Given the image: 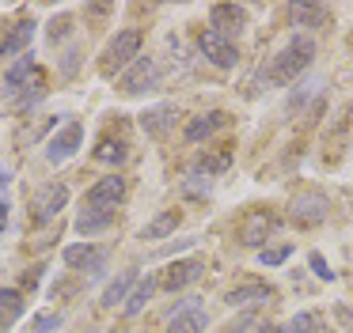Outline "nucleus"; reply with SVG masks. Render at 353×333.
I'll return each instance as SVG.
<instances>
[{
  "label": "nucleus",
  "mask_w": 353,
  "mask_h": 333,
  "mask_svg": "<svg viewBox=\"0 0 353 333\" xmlns=\"http://www.w3.org/2000/svg\"><path fill=\"white\" fill-rule=\"evenodd\" d=\"M312 61H315V38L312 34H292L289 42L270 57L262 80H266L270 87H285V83L300 80V72H307Z\"/></svg>",
  "instance_id": "nucleus-1"
},
{
  "label": "nucleus",
  "mask_w": 353,
  "mask_h": 333,
  "mask_svg": "<svg viewBox=\"0 0 353 333\" xmlns=\"http://www.w3.org/2000/svg\"><path fill=\"white\" fill-rule=\"evenodd\" d=\"M141 42H145V34H141V30H133V27L130 30H118V34L107 42V50H103V61H99L103 76L125 72V68L141 57Z\"/></svg>",
  "instance_id": "nucleus-2"
},
{
  "label": "nucleus",
  "mask_w": 353,
  "mask_h": 333,
  "mask_svg": "<svg viewBox=\"0 0 353 333\" xmlns=\"http://www.w3.org/2000/svg\"><path fill=\"white\" fill-rule=\"evenodd\" d=\"M327 216H330V201L319 189H304V193H296L289 201V219L296 227H319Z\"/></svg>",
  "instance_id": "nucleus-3"
},
{
  "label": "nucleus",
  "mask_w": 353,
  "mask_h": 333,
  "mask_svg": "<svg viewBox=\"0 0 353 333\" xmlns=\"http://www.w3.org/2000/svg\"><path fill=\"white\" fill-rule=\"evenodd\" d=\"M198 50H201V57L209 61V65H216V68H236L239 65V50H236V42L232 38H224L221 30H201V38H198Z\"/></svg>",
  "instance_id": "nucleus-4"
},
{
  "label": "nucleus",
  "mask_w": 353,
  "mask_h": 333,
  "mask_svg": "<svg viewBox=\"0 0 353 333\" xmlns=\"http://www.w3.org/2000/svg\"><path fill=\"white\" fill-rule=\"evenodd\" d=\"M80 144H84V125H80V121H69V125H61V129H57V133L46 140V163L61 166L65 159L77 155Z\"/></svg>",
  "instance_id": "nucleus-5"
},
{
  "label": "nucleus",
  "mask_w": 353,
  "mask_h": 333,
  "mask_svg": "<svg viewBox=\"0 0 353 333\" xmlns=\"http://www.w3.org/2000/svg\"><path fill=\"white\" fill-rule=\"evenodd\" d=\"M69 204V186L65 182H50L34 193L31 208H34V224H50V219L61 216V208Z\"/></svg>",
  "instance_id": "nucleus-6"
},
{
  "label": "nucleus",
  "mask_w": 353,
  "mask_h": 333,
  "mask_svg": "<svg viewBox=\"0 0 353 333\" xmlns=\"http://www.w3.org/2000/svg\"><path fill=\"white\" fill-rule=\"evenodd\" d=\"M274 231H277V216L270 208H251L239 219V242L243 246H262Z\"/></svg>",
  "instance_id": "nucleus-7"
},
{
  "label": "nucleus",
  "mask_w": 353,
  "mask_h": 333,
  "mask_svg": "<svg viewBox=\"0 0 353 333\" xmlns=\"http://www.w3.org/2000/svg\"><path fill=\"white\" fill-rule=\"evenodd\" d=\"M156 80H160V68H156V61H152V57H137L122 76H118V87H122L125 95H145V91L152 87Z\"/></svg>",
  "instance_id": "nucleus-8"
},
{
  "label": "nucleus",
  "mask_w": 353,
  "mask_h": 333,
  "mask_svg": "<svg viewBox=\"0 0 353 333\" xmlns=\"http://www.w3.org/2000/svg\"><path fill=\"white\" fill-rule=\"evenodd\" d=\"M61 261L69 265V269L99 272V269H103V261H107V250H103V246H92V242H72V246H65Z\"/></svg>",
  "instance_id": "nucleus-9"
},
{
  "label": "nucleus",
  "mask_w": 353,
  "mask_h": 333,
  "mask_svg": "<svg viewBox=\"0 0 353 333\" xmlns=\"http://www.w3.org/2000/svg\"><path fill=\"white\" fill-rule=\"evenodd\" d=\"M175 125H179V106H171V103H160V106L141 114V129H145L152 140H163Z\"/></svg>",
  "instance_id": "nucleus-10"
},
{
  "label": "nucleus",
  "mask_w": 353,
  "mask_h": 333,
  "mask_svg": "<svg viewBox=\"0 0 353 333\" xmlns=\"http://www.w3.org/2000/svg\"><path fill=\"white\" fill-rule=\"evenodd\" d=\"M122 197H125V178L107 174V178H99L92 189H88V208H114Z\"/></svg>",
  "instance_id": "nucleus-11"
},
{
  "label": "nucleus",
  "mask_w": 353,
  "mask_h": 333,
  "mask_svg": "<svg viewBox=\"0 0 353 333\" xmlns=\"http://www.w3.org/2000/svg\"><path fill=\"white\" fill-rule=\"evenodd\" d=\"M201 272H205V261H198V257H186V261H175L168 272H163L160 288H163V292H179V288H190L194 280H201Z\"/></svg>",
  "instance_id": "nucleus-12"
},
{
  "label": "nucleus",
  "mask_w": 353,
  "mask_h": 333,
  "mask_svg": "<svg viewBox=\"0 0 353 333\" xmlns=\"http://www.w3.org/2000/svg\"><path fill=\"white\" fill-rule=\"evenodd\" d=\"M205 330H209V318L194 299L186 303V307H179L168 322V333H205Z\"/></svg>",
  "instance_id": "nucleus-13"
},
{
  "label": "nucleus",
  "mask_w": 353,
  "mask_h": 333,
  "mask_svg": "<svg viewBox=\"0 0 353 333\" xmlns=\"http://www.w3.org/2000/svg\"><path fill=\"white\" fill-rule=\"evenodd\" d=\"M270 299H274V288L262 284V280H243L239 288H232V292L224 295L228 307H251V303H270Z\"/></svg>",
  "instance_id": "nucleus-14"
},
{
  "label": "nucleus",
  "mask_w": 353,
  "mask_h": 333,
  "mask_svg": "<svg viewBox=\"0 0 353 333\" xmlns=\"http://www.w3.org/2000/svg\"><path fill=\"white\" fill-rule=\"evenodd\" d=\"M137 277H141L137 269H122V272H118V277L110 280L107 288H103V299H99V303H103L107 310H114L118 303L125 307V299H130V292H133V284H137Z\"/></svg>",
  "instance_id": "nucleus-15"
},
{
  "label": "nucleus",
  "mask_w": 353,
  "mask_h": 333,
  "mask_svg": "<svg viewBox=\"0 0 353 333\" xmlns=\"http://www.w3.org/2000/svg\"><path fill=\"white\" fill-rule=\"evenodd\" d=\"M243 27H247V12L239 4H216L213 8V30H221L224 38L243 34Z\"/></svg>",
  "instance_id": "nucleus-16"
},
{
  "label": "nucleus",
  "mask_w": 353,
  "mask_h": 333,
  "mask_svg": "<svg viewBox=\"0 0 353 333\" xmlns=\"http://www.w3.org/2000/svg\"><path fill=\"white\" fill-rule=\"evenodd\" d=\"M114 227V208H84L77 216V231L80 235H103V231H110Z\"/></svg>",
  "instance_id": "nucleus-17"
},
{
  "label": "nucleus",
  "mask_w": 353,
  "mask_h": 333,
  "mask_svg": "<svg viewBox=\"0 0 353 333\" xmlns=\"http://www.w3.org/2000/svg\"><path fill=\"white\" fill-rule=\"evenodd\" d=\"M19 314H23V295L12 288H0V333H8Z\"/></svg>",
  "instance_id": "nucleus-18"
},
{
  "label": "nucleus",
  "mask_w": 353,
  "mask_h": 333,
  "mask_svg": "<svg viewBox=\"0 0 353 333\" xmlns=\"http://www.w3.org/2000/svg\"><path fill=\"white\" fill-rule=\"evenodd\" d=\"M152 292H156V277H137V284H133V292H130V299H125V314L130 318H137L141 310L148 307V299H152Z\"/></svg>",
  "instance_id": "nucleus-19"
},
{
  "label": "nucleus",
  "mask_w": 353,
  "mask_h": 333,
  "mask_svg": "<svg viewBox=\"0 0 353 333\" xmlns=\"http://www.w3.org/2000/svg\"><path fill=\"white\" fill-rule=\"evenodd\" d=\"M31 38H34V23L31 19H23V23H16V27H12V34L4 38V42H0V53H31L27 50V45H31Z\"/></svg>",
  "instance_id": "nucleus-20"
},
{
  "label": "nucleus",
  "mask_w": 353,
  "mask_h": 333,
  "mask_svg": "<svg viewBox=\"0 0 353 333\" xmlns=\"http://www.w3.org/2000/svg\"><path fill=\"white\" fill-rule=\"evenodd\" d=\"M221 125H224V114H221V110H216V114H201V118H194L190 125H186V140H190V144H201L205 136H213Z\"/></svg>",
  "instance_id": "nucleus-21"
},
{
  "label": "nucleus",
  "mask_w": 353,
  "mask_h": 333,
  "mask_svg": "<svg viewBox=\"0 0 353 333\" xmlns=\"http://www.w3.org/2000/svg\"><path fill=\"white\" fill-rule=\"evenodd\" d=\"M289 15H292V23H300V27H327L330 23V12L323 4H292Z\"/></svg>",
  "instance_id": "nucleus-22"
},
{
  "label": "nucleus",
  "mask_w": 353,
  "mask_h": 333,
  "mask_svg": "<svg viewBox=\"0 0 353 333\" xmlns=\"http://www.w3.org/2000/svg\"><path fill=\"white\" fill-rule=\"evenodd\" d=\"M175 227H179V212L175 208H168V212H160V216H156L152 219V224H145V227H141V239H168V235L171 231H175Z\"/></svg>",
  "instance_id": "nucleus-23"
},
{
  "label": "nucleus",
  "mask_w": 353,
  "mask_h": 333,
  "mask_svg": "<svg viewBox=\"0 0 353 333\" xmlns=\"http://www.w3.org/2000/svg\"><path fill=\"white\" fill-rule=\"evenodd\" d=\"M319 330H323V318L315 310H300L285 325H277V333H319Z\"/></svg>",
  "instance_id": "nucleus-24"
},
{
  "label": "nucleus",
  "mask_w": 353,
  "mask_h": 333,
  "mask_svg": "<svg viewBox=\"0 0 353 333\" xmlns=\"http://www.w3.org/2000/svg\"><path fill=\"white\" fill-rule=\"evenodd\" d=\"M27 76H34V53H23V57L16 61V65L8 68V76H4V87L8 91H19L27 83Z\"/></svg>",
  "instance_id": "nucleus-25"
},
{
  "label": "nucleus",
  "mask_w": 353,
  "mask_h": 333,
  "mask_svg": "<svg viewBox=\"0 0 353 333\" xmlns=\"http://www.w3.org/2000/svg\"><path fill=\"white\" fill-rule=\"evenodd\" d=\"M183 193L186 197H209L213 193V174H190L183 182Z\"/></svg>",
  "instance_id": "nucleus-26"
},
{
  "label": "nucleus",
  "mask_w": 353,
  "mask_h": 333,
  "mask_svg": "<svg viewBox=\"0 0 353 333\" xmlns=\"http://www.w3.org/2000/svg\"><path fill=\"white\" fill-rule=\"evenodd\" d=\"M95 159H99V163H122V159H125V144L122 140H99Z\"/></svg>",
  "instance_id": "nucleus-27"
},
{
  "label": "nucleus",
  "mask_w": 353,
  "mask_h": 333,
  "mask_svg": "<svg viewBox=\"0 0 353 333\" xmlns=\"http://www.w3.org/2000/svg\"><path fill=\"white\" fill-rule=\"evenodd\" d=\"M31 325L39 333H54V330H61V325H65V314H57V310H42V314H34Z\"/></svg>",
  "instance_id": "nucleus-28"
},
{
  "label": "nucleus",
  "mask_w": 353,
  "mask_h": 333,
  "mask_svg": "<svg viewBox=\"0 0 353 333\" xmlns=\"http://www.w3.org/2000/svg\"><path fill=\"white\" fill-rule=\"evenodd\" d=\"M289 254H292V246H274V250H259V261L266 265V269H277V265H285L289 261Z\"/></svg>",
  "instance_id": "nucleus-29"
},
{
  "label": "nucleus",
  "mask_w": 353,
  "mask_h": 333,
  "mask_svg": "<svg viewBox=\"0 0 353 333\" xmlns=\"http://www.w3.org/2000/svg\"><path fill=\"white\" fill-rule=\"evenodd\" d=\"M307 261H312V269H315V277H319V280H334V269H327V257H323V254H312Z\"/></svg>",
  "instance_id": "nucleus-30"
},
{
  "label": "nucleus",
  "mask_w": 353,
  "mask_h": 333,
  "mask_svg": "<svg viewBox=\"0 0 353 333\" xmlns=\"http://www.w3.org/2000/svg\"><path fill=\"white\" fill-rule=\"evenodd\" d=\"M334 318H338V325H342V330H353V303H338Z\"/></svg>",
  "instance_id": "nucleus-31"
},
{
  "label": "nucleus",
  "mask_w": 353,
  "mask_h": 333,
  "mask_svg": "<svg viewBox=\"0 0 353 333\" xmlns=\"http://www.w3.org/2000/svg\"><path fill=\"white\" fill-rule=\"evenodd\" d=\"M194 242H198V239H179L175 246H163V250H160V254H156V257H171V254H183V250H190V246H194Z\"/></svg>",
  "instance_id": "nucleus-32"
},
{
  "label": "nucleus",
  "mask_w": 353,
  "mask_h": 333,
  "mask_svg": "<svg viewBox=\"0 0 353 333\" xmlns=\"http://www.w3.org/2000/svg\"><path fill=\"white\" fill-rule=\"evenodd\" d=\"M4 227H8V204L0 201V231H4Z\"/></svg>",
  "instance_id": "nucleus-33"
}]
</instances>
